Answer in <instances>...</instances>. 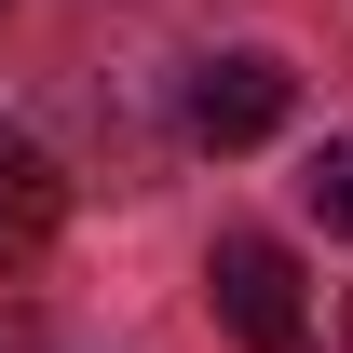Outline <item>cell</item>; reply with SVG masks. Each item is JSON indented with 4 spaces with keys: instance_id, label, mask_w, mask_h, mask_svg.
I'll list each match as a JSON object with an SVG mask.
<instances>
[{
    "instance_id": "277c9868",
    "label": "cell",
    "mask_w": 353,
    "mask_h": 353,
    "mask_svg": "<svg viewBox=\"0 0 353 353\" xmlns=\"http://www.w3.org/2000/svg\"><path fill=\"white\" fill-rule=\"evenodd\" d=\"M299 190H312V218H326V231H353V136H326V150H312Z\"/></svg>"
},
{
    "instance_id": "6da1fadb",
    "label": "cell",
    "mask_w": 353,
    "mask_h": 353,
    "mask_svg": "<svg viewBox=\"0 0 353 353\" xmlns=\"http://www.w3.org/2000/svg\"><path fill=\"white\" fill-rule=\"evenodd\" d=\"M204 299H218V326L245 353H299L312 340V299H299V259L272 245V231H231L218 259H204Z\"/></svg>"
},
{
    "instance_id": "3957f363",
    "label": "cell",
    "mask_w": 353,
    "mask_h": 353,
    "mask_svg": "<svg viewBox=\"0 0 353 353\" xmlns=\"http://www.w3.org/2000/svg\"><path fill=\"white\" fill-rule=\"evenodd\" d=\"M54 218H68V176H54V150L28 123H14V109H0V272H28L54 245Z\"/></svg>"
},
{
    "instance_id": "7a4b0ae2",
    "label": "cell",
    "mask_w": 353,
    "mask_h": 353,
    "mask_svg": "<svg viewBox=\"0 0 353 353\" xmlns=\"http://www.w3.org/2000/svg\"><path fill=\"white\" fill-rule=\"evenodd\" d=\"M285 109H299L285 54H218V68L190 82V136H204V150H259V136H285Z\"/></svg>"
},
{
    "instance_id": "5b68a950",
    "label": "cell",
    "mask_w": 353,
    "mask_h": 353,
    "mask_svg": "<svg viewBox=\"0 0 353 353\" xmlns=\"http://www.w3.org/2000/svg\"><path fill=\"white\" fill-rule=\"evenodd\" d=\"M299 353H312V340H299ZM326 353H353V299H340V340H326Z\"/></svg>"
}]
</instances>
